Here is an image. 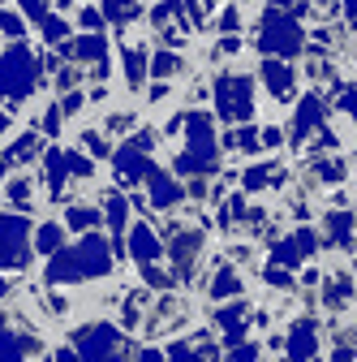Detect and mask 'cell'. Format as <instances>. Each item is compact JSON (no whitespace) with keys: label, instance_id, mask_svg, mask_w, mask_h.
<instances>
[{"label":"cell","instance_id":"obj_1","mask_svg":"<svg viewBox=\"0 0 357 362\" xmlns=\"http://www.w3.org/2000/svg\"><path fill=\"white\" fill-rule=\"evenodd\" d=\"M108 246H104V238H95V233H86L82 238V246H73V250H61L52 263H48V276L52 281H78V276H104L108 272Z\"/></svg>","mask_w":357,"mask_h":362},{"label":"cell","instance_id":"obj_2","mask_svg":"<svg viewBox=\"0 0 357 362\" xmlns=\"http://www.w3.org/2000/svg\"><path fill=\"white\" fill-rule=\"evenodd\" d=\"M215 104H219V117L224 121H250L254 117V86H250V78H219Z\"/></svg>","mask_w":357,"mask_h":362},{"label":"cell","instance_id":"obj_3","mask_svg":"<svg viewBox=\"0 0 357 362\" xmlns=\"http://www.w3.org/2000/svg\"><path fill=\"white\" fill-rule=\"evenodd\" d=\"M258 48H262V52H284V57L297 52V48H301V26L272 9V13L262 18V39H258Z\"/></svg>","mask_w":357,"mask_h":362},{"label":"cell","instance_id":"obj_4","mask_svg":"<svg viewBox=\"0 0 357 362\" xmlns=\"http://www.w3.org/2000/svg\"><path fill=\"white\" fill-rule=\"evenodd\" d=\"M35 82V69H30V52L26 48H9L0 57V90H13V95H26Z\"/></svg>","mask_w":357,"mask_h":362},{"label":"cell","instance_id":"obj_5","mask_svg":"<svg viewBox=\"0 0 357 362\" xmlns=\"http://www.w3.org/2000/svg\"><path fill=\"white\" fill-rule=\"evenodd\" d=\"M26 259V220H0V267H13Z\"/></svg>","mask_w":357,"mask_h":362},{"label":"cell","instance_id":"obj_6","mask_svg":"<svg viewBox=\"0 0 357 362\" xmlns=\"http://www.w3.org/2000/svg\"><path fill=\"white\" fill-rule=\"evenodd\" d=\"M143 143H147V134H143V139H133V143H125V147L116 151V173H121L125 186H133L143 173H151V164H147V156H143Z\"/></svg>","mask_w":357,"mask_h":362},{"label":"cell","instance_id":"obj_7","mask_svg":"<svg viewBox=\"0 0 357 362\" xmlns=\"http://www.w3.org/2000/svg\"><path fill=\"white\" fill-rule=\"evenodd\" d=\"M78 349H82V358H104V354L116 349V332L108 324H99L91 332H78Z\"/></svg>","mask_w":357,"mask_h":362},{"label":"cell","instance_id":"obj_8","mask_svg":"<svg viewBox=\"0 0 357 362\" xmlns=\"http://www.w3.org/2000/svg\"><path fill=\"white\" fill-rule=\"evenodd\" d=\"M129 250H133V259H138V263H155V259L164 255L159 238L151 233V224H138V229H133V238H129Z\"/></svg>","mask_w":357,"mask_h":362},{"label":"cell","instance_id":"obj_9","mask_svg":"<svg viewBox=\"0 0 357 362\" xmlns=\"http://www.w3.org/2000/svg\"><path fill=\"white\" fill-rule=\"evenodd\" d=\"M284 349H289V358H315V349H319V332H315V324H297V328L289 332Z\"/></svg>","mask_w":357,"mask_h":362},{"label":"cell","instance_id":"obj_10","mask_svg":"<svg viewBox=\"0 0 357 362\" xmlns=\"http://www.w3.org/2000/svg\"><path fill=\"white\" fill-rule=\"evenodd\" d=\"M65 57H78V61H104V57H108V43H104L99 35H86V39L65 43Z\"/></svg>","mask_w":357,"mask_h":362},{"label":"cell","instance_id":"obj_11","mask_svg":"<svg viewBox=\"0 0 357 362\" xmlns=\"http://www.w3.org/2000/svg\"><path fill=\"white\" fill-rule=\"evenodd\" d=\"M147 177H151V203L155 207H172L181 199V186H176L172 177H164V173H147Z\"/></svg>","mask_w":357,"mask_h":362},{"label":"cell","instance_id":"obj_12","mask_svg":"<svg viewBox=\"0 0 357 362\" xmlns=\"http://www.w3.org/2000/svg\"><path fill=\"white\" fill-rule=\"evenodd\" d=\"M262 78H267V86H272L280 100H289V95H293V74H289L280 61H267V65H262Z\"/></svg>","mask_w":357,"mask_h":362},{"label":"cell","instance_id":"obj_13","mask_svg":"<svg viewBox=\"0 0 357 362\" xmlns=\"http://www.w3.org/2000/svg\"><path fill=\"white\" fill-rule=\"evenodd\" d=\"M99 220H104V216H99L95 207H82V203H78V207H69V216H65V224H69L73 233H91Z\"/></svg>","mask_w":357,"mask_h":362},{"label":"cell","instance_id":"obj_14","mask_svg":"<svg viewBox=\"0 0 357 362\" xmlns=\"http://www.w3.org/2000/svg\"><path fill=\"white\" fill-rule=\"evenodd\" d=\"M125 74H129V90H138L147 78V52L143 48H125Z\"/></svg>","mask_w":357,"mask_h":362},{"label":"cell","instance_id":"obj_15","mask_svg":"<svg viewBox=\"0 0 357 362\" xmlns=\"http://www.w3.org/2000/svg\"><path fill=\"white\" fill-rule=\"evenodd\" d=\"M315 125H323V104L310 95V100H301V108H297V134L315 129Z\"/></svg>","mask_w":357,"mask_h":362},{"label":"cell","instance_id":"obj_16","mask_svg":"<svg viewBox=\"0 0 357 362\" xmlns=\"http://www.w3.org/2000/svg\"><path fill=\"white\" fill-rule=\"evenodd\" d=\"M104 220H108V229H112L116 238L125 233V220H129V207H125V199H121V194H112V199H108V207H104Z\"/></svg>","mask_w":357,"mask_h":362},{"label":"cell","instance_id":"obj_17","mask_svg":"<svg viewBox=\"0 0 357 362\" xmlns=\"http://www.w3.org/2000/svg\"><path fill=\"white\" fill-rule=\"evenodd\" d=\"M241 289V281L233 276V272L224 267V272H215V276H211V298H233Z\"/></svg>","mask_w":357,"mask_h":362},{"label":"cell","instance_id":"obj_18","mask_svg":"<svg viewBox=\"0 0 357 362\" xmlns=\"http://www.w3.org/2000/svg\"><path fill=\"white\" fill-rule=\"evenodd\" d=\"M35 242H39V250H43V255H52V250L61 246V229H56V224H43Z\"/></svg>","mask_w":357,"mask_h":362},{"label":"cell","instance_id":"obj_19","mask_svg":"<svg viewBox=\"0 0 357 362\" xmlns=\"http://www.w3.org/2000/svg\"><path fill=\"white\" fill-rule=\"evenodd\" d=\"M176 69H181V61L168 57V52H159V57L151 61V74H155V78H168V74H176Z\"/></svg>","mask_w":357,"mask_h":362},{"label":"cell","instance_id":"obj_20","mask_svg":"<svg viewBox=\"0 0 357 362\" xmlns=\"http://www.w3.org/2000/svg\"><path fill=\"white\" fill-rule=\"evenodd\" d=\"M9 199H13V203H30V181H22V177L9 181Z\"/></svg>","mask_w":357,"mask_h":362},{"label":"cell","instance_id":"obj_21","mask_svg":"<svg viewBox=\"0 0 357 362\" xmlns=\"http://www.w3.org/2000/svg\"><path fill=\"white\" fill-rule=\"evenodd\" d=\"M241 181H246V190L254 194V190H262V181H267V168H250V173H246Z\"/></svg>","mask_w":357,"mask_h":362},{"label":"cell","instance_id":"obj_22","mask_svg":"<svg viewBox=\"0 0 357 362\" xmlns=\"http://www.w3.org/2000/svg\"><path fill=\"white\" fill-rule=\"evenodd\" d=\"M129 125H133V112H112V117H108V129H121V134H125Z\"/></svg>","mask_w":357,"mask_h":362},{"label":"cell","instance_id":"obj_23","mask_svg":"<svg viewBox=\"0 0 357 362\" xmlns=\"http://www.w3.org/2000/svg\"><path fill=\"white\" fill-rule=\"evenodd\" d=\"M215 48H219V52H224V57H237V52H241V39H233V35H224V39H219V43H215Z\"/></svg>","mask_w":357,"mask_h":362},{"label":"cell","instance_id":"obj_24","mask_svg":"<svg viewBox=\"0 0 357 362\" xmlns=\"http://www.w3.org/2000/svg\"><path fill=\"white\" fill-rule=\"evenodd\" d=\"M43 35H48L52 43H56V39H65V22H56V18H48V22H43Z\"/></svg>","mask_w":357,"mask_h":362},{"label":"cell","instance_id":"obj_25","mask_svg":"<svg viewBox=\"0 0 357 362\" xmlns=\"http://www.w3.org/2000/svg\"><path fill=\"white\" fill-rule=\"evenodd\" d=\"M82 26L86 30H99V9H82Z\"/></svg>","mask_w":357,"mask_h":362},{"label":"cell","instance_id":"obj_26","mask_svg":"<svg viewBox=\"0 0 357 362\" xmlns=\"http://www.w3.org/2000/svg\"><path fill=\"white\" fill-rule=\"evenodd\" d=\"M344 112H349V117H357V86L349 90V95H344Z\"/></svg>","mask_w":357,"mask_h":362},{"label":"cell","instance_id":"obj_27","mask_svg":"<svg viewBox=\"0 0 357 362\" xmlns=\"http://www.w3.org/2000/svg\"><path fill=\"white\" fill-rule=\"evenodd\" d=\"M262 143L267 147H280V129H262Z\"/></svg>","mask_w":357,"mask_h":362},{"label":"cell","instance_id":"obj_28","mask_svg":"<svg viewBox=\"0 0 357 362\" xmlns=\"http://www.w3.org/2000/svg\"><path fill=\"white\" fill-rule=\"evenodd\" d=\"M344 9H349V22L357 26V0H344Z\"/></svg>","mask_w":357,"mask_h":362},{"label":"cell","instance_id":"obj_29","mask_svg":"<svg viewBox=\"0 0 357 362\" xmlns=\"http://www.w3.org/2000/svg\"><path fill=\"white\" fill-rule=\"evenodd\" d=\"M272 5H284V0H272Z\"/></svg>","mask_w":357,"mask_h":362}]
</instances>
